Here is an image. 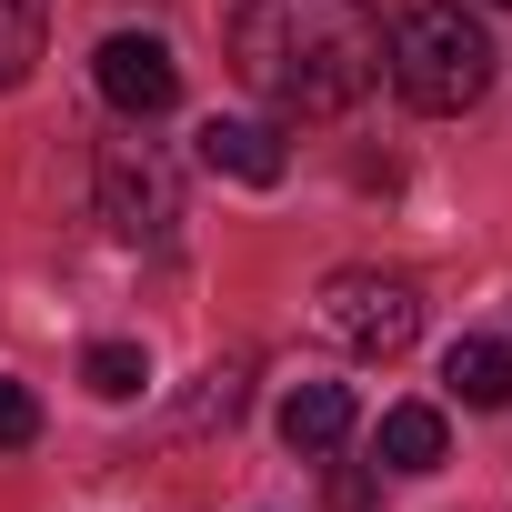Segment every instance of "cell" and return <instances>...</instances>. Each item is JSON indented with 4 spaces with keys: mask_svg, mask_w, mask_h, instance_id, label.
I'll return each mask as SVG.
<instances>
[{
    "mask_svg": "<svg viewBox=\"0 0 512 512\" xmlns=\"http://www.w3.org/2000/svg\"><path fill=\"white\" fill-rule=\"evenodd\" d=\"M231 71L292 121H332L382 81V11L372 0H241Z\"/></svg>",
    "mask_w": 512,
    "mask_h": 512,
    "instance_id": "6da1fadb",
    "label": "cell"
},
{
    "mask_svg": "<svg viewBox=\"0 0 512 512\" xmlns=\"http://www.w3.org/2000/svg\"><path fill=\"white\" fill-rule=\"evenodd\" d=\"M382 71H392V91L412 111L452 121V111H472L492 91V31L462 11V0H422V11H402L382 31Z\"/></svg>",
    "mask_w": 512,
    "mask_h": 512,
    "instance_id": "7a4b0ae2",
    "label": "cell"
},
{
    "mask_svg": "<svg viewBox=\"0 0 512 512\" xmlns=\"http://www.w3.org/2000/svg\"><path fill=\"white\" fill-rule=\"evenodd\" d=\"M322 332L362 362H392V352L422 342V292L402 272H332L322 282Z\"/></svg>",
    "mask_w": 512,
    "mask_h": 512,
    "instance_id": "3957f363",
    "label": "cell"
},
{
    "mask_svg": "<svg viewBox=\"0 0 512 512\" xmlns=\"http://www.w3.org/2000/svg\"><path fill=\"white\" fill-rule=\"evenodd\" d=\"M91 191H101V221H111L121 241H141V251H161L171 221H181V171H171L151 141H101Z\"/></svg>",
    "mask_w": 512,
    "mask_h": 512,
    "instance_id": "277c9868",
    "label": "cell"
},
{
    "mask_svg": "<svg viewBox=\"0 0 512 512\" xmlns=\"http://www.w3.org/2000/svg\"><path fill=\"white\" fill-rule=\"evenodd\" d=\"M91 71H101V101L131 111V121H161V111L181 101V61H171V41H151V31H111V41L91 51Z\"/></svg>",
    "mask_w": 512,
    "mask_h": 512,
    "instance_id": "5b68a950",
    "label": "cell"
},
{
    "mask_svg": "<svg viewBox=\"0 0 512 512\" xmlns=\"http://www.w3.org/2000/svg\"><path fill=\"white\" fill-rule=\"evenodd\" d=\"M201 171H211V181L272 191V181H282V141H272L262 121H201Z\"/></svg>",
    "mask_w": 512,
    "mask_h": 512,
    "instance_id": "8992f818",
    "label": "cell"
},
{
    "mask_svg": "<svg viewBox=\"0 0 512 512\" xmlns=\"http://www.w3.org/2000/svg\"><path fill=\"white\" fill-rule=\"evenodd\" d=\"M342 432H352V392L342 382H302L282 402V442L292 452H342Z\"/></svg>",
    "mask_w": 512,
    "mask_h": 512,
    "instance_id": "52a82bcc",
    "label": "cell"
},
{
    "mask_svg": "<svg viewBox=\"0 0 512 512\" xmlns=\"http://www.w3.org/2000/svg\"><path fill=\"white\" fill-rule=\"evenodd\" d=\"M382 472H442V412L432 402H392L382 412Z\"/></svg>",
    "mask_w": 512,
    "mask_h": 512,
    "instance_id": "ba28073f",
    "label": "cell"
},
{
    "mask_svg": "<svg viewBox=\"0 0 512 512\" xmlns=\"http://www.w3.org/2000/svg\"><path fill=\"white\" fill-rule=\"evenodd\" d=\"M442 382H452L472 412H502V402H512V342H452Z\"/></svg>",
    "mask_w": 512,
    "mask_h": 512,
    "instance_id": "9c48e42d",
    "label": "cell"
},
{
    "mask_svg": "<svg viewBox=\"0 0 512 512\" xmlns=\"http://www.w3.org/2000/svg\"><path fill=\"white\" fill-rule=\"evenodd\" d=\"M41 31H51V0H0V91H21V81H31Z\"/></svg>",
    "mask_w": 512,
    "mask_h": 512,
    "instance_id": "30bf717a",
    "label": "cell"
},
{
    "mask_svg": "<svg viewBox=\"0 0 512 512\" xmlns=\"http://www.w3.org/2000/svg\"><path fill=\"white\" fill-rule=\"evenodd\" d=\"M81 382H91L101 402H131V392L151 382V352H141V342H91V352H81Z\"/></svg>",
    "mask_w": 512,
    "mask_h": 512,
    "instance_id": "8fae6325",
    "label": "cell"
},
{
    "mask_svg": "<svg viewBox=\"0 0 512 512\" xmlns=\"http://www.w3.org/2000/svg\"><path fill=\"white\" fill-rule=\"evenodd\" d=\"M21 442H41V402L21 382H0V452H21Z\"/></svg>",
    "mask_w": 512,
    "mask_h": 512,
    "instance_id": "7c38bea8",
    "label": "cell"
},
{
    "mask_svg": "<svg viewBox=\"0 0 512 512\" xmlns=\"http://www.w3.org/2000/svg\"><path fill=\"white\" fill-rule=\"evenodd\" d=\"M231 412H241V372L221 362V372H211V382L191 392V422H231Z\"/></svg>",
    "mask_w": 512,
    "mask_h": 512,
    "instance_id": "4fadbf2b",
    "label": "cell"
},
{
    "mask_svg": "<svg viewBox=\"0 0 512 512\" xmlns=\"http://www.w3.org/2000/svg\"><path fill=\"white\" fill-rule=\"evenodd\" d=\"M502 11H512V0H502Z\"/></svg>",
    "mask_w": 512,
    "mask_h": 512,
    "instance_id": "5bb4252c",
    "label": "cell"
}]
</instances>
